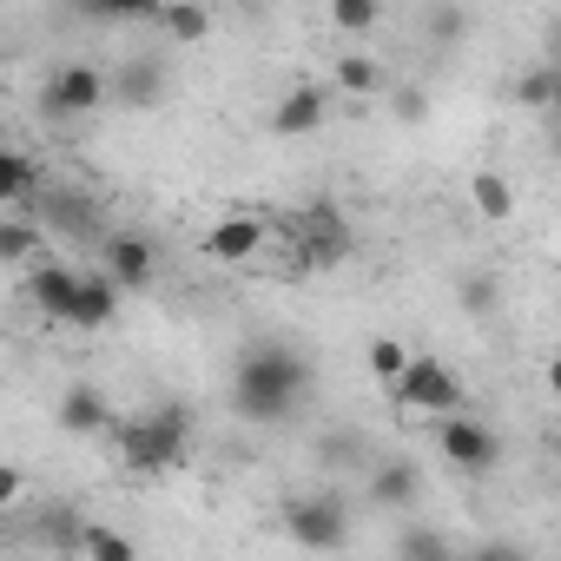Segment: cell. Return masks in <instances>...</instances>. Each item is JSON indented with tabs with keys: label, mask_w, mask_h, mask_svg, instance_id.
Wrapping results in <instances>:
<instances>
[{
	"label": "cell",
	"mask_w": 561,
	"mask_h": 561,
	"mask_svg": "<svg viewBox=\"0 0 561 561\" xmlns=\"http://www.w3.org/2000/svg\"><path fill=\"white\" fill-rule=\"evenodd\" d=\"M305 397H311V357H298L285 344H251L231 370V410L257 430L285 423Z\"/></svg>",
	"instance_id": "6da1fadb"
},
{
	"label": "cell",
	"mask_w": 561,
	"mask_h": 561,
	"mask_svg": "<svg viewBox=\"0 0 561 561\" xmlns=\"http://www.w3.org/2000/svg\"><path fill=\"white\" fill-rule=\"evenodd\" d=\"M119 456L133 476H165L192 456V410L185 403H159L133 423H119Z\"/></svg>",
	"instance_id": "7a4b0ae2"
},
{
	"label": "cell",
	"mask_w": 561,
	"mask_h": 561,
	"mask_svg": "<svg viewBox=\"0 0 561 561\" xmlns=\"http://www.w3.org/2000/svg\"><path fill=\"white\" fill-rule=\"evenodd\" d=\"M390 403L397 410H423V416H449V410H462L469 403V390H462V377L443 364V357H410L397 377H390Z\"/></svg>",
	"instance_id": "3957f363"
},
{
	"label": "cell",
	"mask_w": 561,
	"mask_h": 561,
	"mask_svg": "<svg viewBox=\"0 0 561 561\" xmlns=\"http://www.w3.org/2000/svg\"><path fill=\"white\" fill-rule=\"evenodd\" d=\"M100 106H106V67H93V60H67L41 87V113L47 119H87Z\"/></svg>",
	"instance_id": "277c9868"
},
{
	"label": "cell",
	"mask_w": 561,
	"mask_h": 561,
	"mask_svg": "<svg viewBox=\"0 0 561 561\" xmlns=\"http://www.w3.org/2000/svg\"><path fill=\"white\" fill-rule=\"evenodd\" d=\"M285 535L298 548H344L351 541V502L344 495H291L285 502Z\"/></svg>",
	"instance_id": "5b68a950"
},
{
	"label": "cell",
	"mask_w": 561,
	"mask_h": 561,
	"mask_svg": "<svg viewBox=\"0 0 561 561\" xmlns=\"http://www.w3.org/2000/svg\"><path fill=\"white\" fill-rule=\"evenodd\" d=\"M291 244H298V271H331V264H344L351 251H357V238H351V225L337 218V205H311L298 225H291Z\"/></svg>",
	"instance_id": "8992f818"
},
{
	"label": "cell",
	"mask_w": 561,
	"mask_h": 561,
	"mask_svg": "<svg viewBox=\"0 0 561 561\" xmlns=\"http://www.w3.org/2000/svg\"><path fill=\"white\" fill-rule=\"evenodd\" d=\"M436 449H443V456H449V469H462V476H489V469L502 462L495 430H489V423H476V416H462V410H449V416H443Z\"/></svg>",
	"instance_id": "52a82bcc"
},
{
	"label": "cell",
	"mask_w": 561,
	"mask_h": 561,
	"mask_svg": "<svg viewBox=\"0 0 561 561\" xmlns=\"http://www.w3.org/2000/svg\"><path fill=\"white\" fill-rule=\"evenodd\" d=\"M119 285L106 271H87V277H73V298H67V318L60 324H73V331H106L113 318H119Z\"/></svg>",
	"instance_id": "ba28073f"
},
{
	"label": "cell",
	"mask_w": 561,
	"mask_h": 561,
	"mask_svg": "<svg viewBox=\"0 0 561 561\" xmlns=\"http://www.w3.org/2000/svg\"><path fill=\"white\" fill-rule=\"evenodd\" d=\"M324 119H331V93H324V87H305V80H298V87H291L285 100L271 106V139H311V133H318Z\"/></svg>",
	"instance_id": "9c48e42d"
},
{
	"label": "cell",
	"mask_w": 561,
	"mask_h": 561,
	"mask_svg": "<svg viewBox=\"0 0 561 561\" xmlns=\"http://www.w3.org/2000/svg\"><path fill=\"white\" fill-rule=\"evenodd\" d=\"M152 271H159L152 238H139V231H113V238H106V277H113L119 291H146Z\"/></svg>",
	"instance_id": "30bf717a"
},
{
	"label": "cell",
	"mask_w": 561,
	"mask_h": 561,
	"mask_svg": "<svg viewBox=\"0 0 561 561\" xmlns=\"http://www.w3.org/2000/svg\"><path fill=\"white\" fill-rule=\"evenodd\" d=\"M198 251L211 257V264H244V257H257L264 251V218H218L205 238H198Z\"/></svg>",
	"instance_id": "8fae6325"
},
{
	"label": "cell",
	"mask_w": 561,
	"mask_h": 561,
	"mask_svg": "<svg viewBox=\"0 0 561 561\" xmlns=\"http://www.w3.org/2000/svg\"><path fill=\"white\" fill-rule=\"evenodd\" d=\"M54 423H60L67 436H100V430H113V403H106V390H100V383H73V390L60 397Z\"/></svg>",
	"instance_id": "7c38bea8"
},
{
	"label": "cell",
	"mask_w": 561,
	"mask_h": 561,
	"mask_svg": "<svg viewBox=\"0 0 561 561\" xmlns=\"http://www.w3.org/2000/svg\"><path fill=\"white\" fill-rule=\"evenodd\" d=\"M106 100H119V106H159L165 100V67L159 60H126L119 73H106Z\"/></svg>",
	"instance_id": "4fadbf2b"
},
{
	"label": "cell",
	"mask_w": 561,
	"mask_h": 561,
	"mask_svg": "<svg viewBox=\"0 0 561 561\" xmlns=\"http://www.w3.org/2000/svg\"><path fill=\"white\" fill-rule=\"evenodd\" d=\"M73 277L80 271H67V264H27V298H34V311L41 318H67V298H73Z\"/></svg>",
	"instance_id": "5bb4252c"
},
{
	"label": "cell",
	"mask_w": 561,
	"mask_h": 561,
	"mask_svg": "<svg viewBox=\"0 0 561 561\" xmlns=\"http://www.w3.org/2000/svg\"><path fill=\"white\" fill-rule=\"evenodd\" d=\"M423 495V476H416V462H403V456H390L377 476H370V502L377 508H410Z\"/></svg>",
	"instance_id": "9a60e30c"
},
{
	"label": "cell",
	"mask_w": 561,
	"mask_h": 561,
	"mask_svg": "<svg viewBox=\"0 0 561 561\" xmlns=\"http://www.w3.org/2000/svg\"><path fill=\"white\" fill-rule=\"evenodd\" d=\"M80 508L73 502H54L47 515H41V528H34V548H54V554H80Z\"/></svg>",
	"instance_id": "2e32d148"
},
{
	"label": "cell",
	"mask_w": 561,
	"mask_h": 561,
	"mask_svg": "<svg viewBox=\"0 0 561 561\" xmlns=\"http://www.w3.org/2000/svg\"><path fill=\"white\" fill-rule=\"evenodd\" d=\"M469 205H476L489 225H508V218H515V185H508L502 172H476V179H469Z\"/></svg>",
	"instance_id": "e0dca14e"
},
{
	"label": "cell",
	"mask_w": 561,
	"mask_h": 561,
	"mask_svg": "<svg viewBox=\"0 0 561 561\" xmlns=\"http://www.w3.org/2000/svg\"><path fill=\"white\" fill-rule=\"evenodd\" d=\"M152 21H159V27H165L172 41H185V47L211 34V14L198 8V0H159V14H152Z\"/></svg>",
	"instance_id": "ac0fdd59"
},
{
	"label": "cell",
	"mask_w": 561,
	"mask_h": 561,
	"mask_svg": "<svg viewBox=\"0 0 561 561\" xmlns=\"http://www.w3.org/2000/svg\"><path fill=\"white\" fill-rule=\"evenodd\" d=\"M41 251V218H0V264H34Z\"/></svg>",
	"instance_id": "d6986e66"
},
{
	"label": "cell",
	"mask_w": 561,
	"mask_h": 561,
	"mask_svg": "<svg viewBox=\"0 0 561 561\" xmlns=\"http://www.w3.org/2000/svg\"><path fill=\"white\" fill-rule=\"evenodd\" d=\"M73 14H87L100 27H126V21H152L159 0H73Z\"/></svg>",
	"instance_id": "ffe728a7"
},
{
	"label": "cell",
	"mask_w": 561,
	"mask_h": 561,
	"mask_svg": "<svg viewBox=\"0 0 561 561\" xmlns=\"http://www.w3.org/2000/svg\"><path fill=\"white\" fill-rule=\"evenodd\" d=\"M34 185H41V165H34V159H21L14 146H0V205H21Z\"/></svg>",
	"instance_id": "44dd1931"
},
{
	"label": "cell",
	"mask_w": 561,
	"mask_h": 561,
	"mask_svg": "<svg viewBox=\"0 0 561 561\" xmlns=\"http://www.w3.org/2000/svg\"><path fill=\"white\" fill-rule=\"evenodd\" d=\"M337 87L357 93V100H370V93H383V67H377L370 54H344V60H337Z\"/></svg>",
	"instance_id": "7402d4cb"
},
{
	"label": "cell",
	"mask_w": 561,
	"mask_h": 561,
	"mask_svg": "<svg viewBox=\"0 0 561 561\" xmlns=\"http://www.w3.org/2000/svg\"><path fill=\"white\" fill-rule=\"evenodd\" d=\"M383 0H331V27L337 34H377Z\"/></svg>",
	"instance_id": "603a6c76"
},
{
	"label": "cell",
	"mask_w": 561,
	"mask_h": 561,
	"mask_svg": "<svg viewBox=\"0 0 561 561\" xmlns=\"http://www.w3.org/2000/svg\"><path fill=\"white\" fill-rule=\"evenodd\" d=\"M456 298H462V311H469V318H489V311H495V298H502L495 271H476V277H462V285H456Z\"/></svg>",
	"instance_id": "cb8c5ba5"
},
{
	"label": "cell",
	"mask_w": 561,
	"mask_h": 561,
	"mask_svg": "<svg viewBox=\"0 0 561 561\" xmlns=\"http://www.w3.org/2000/svg\"><path fill=\"white\" fill-rule=\"evenodd\" d=\"M515 100H522V106H535V113H548V106H554V67H548V60H541V67H528V73L515 80Z\"/></svg>",
	"instance_id": "d4e9b609"
},
{
	"label": "cell",
	"mask_w": 561,
	"mask_h": 561,
	"mask_svg": "<svg viewBox=\"0 0 561 561\" xmlns=\"http://www.w3.org/2000/svg\"><path fill=\"white\" fill-rule=\"evenodd\" d=\"M383 93H390L397 126H423V119H430V93H423V87H410V80H403V87H390V80H383Z\"/></svg>",
	"instance_id": "484cf974"
},
{
	"label": "cell",
	"mask_w": 561,
	"mask_h": 561,
	"mask_svg": "<svg viewBox=\"0 0 561 561\" xmlns=\"http://www.w3.org/2000/svg\"><path fill=\"white\" fill-rule=\"evenodd\" d=\"M364 449H370V443H364V436H357V430H331V436H324V443H318V456H324V462H331V469H344V462H351V469H357V462H364Z\"/></svg>",
	"instance_id": "4316f807"
},
{
	"label": "cell",
	"mask_w": 561,
	"mask_h": 561,
	"mask_svg": "<svg viewBox=\"0 0 561 561\" xmlns=\"http://www.w3.org/2000/svg\"><path fill=\"white\" fill-rule=\"evenodd\" d=\"M80 554H106V561H126V554H133V541H126L119 528H100V522H87V528H80Z\"/></svg>",
	"instance_id": "83f0119b"
},
{
	"label": "cell",
	"mask_w": 561,
	"mask_h": 561,
	"mask_svg": "<svg viewBox=\"0 0 561 561\" xmlns=\"http://www.w3.org/2000/svg\"><path fill=\"white\" fill-rule=\"evenodd\" d=\"M397 554H403V561H449L456 548H449L443 535H430V528H410V535H397Z\"/></svg>",
	"instance_id": "f1b7e54d"
},
{
	"label": "cell",
	"mask_w": 561,
	"mask_h": 561,
	"mask_svg": "<svg viewBox=\"0 0 561 561\" xmlns=\"http://www.w3.org/2000/svg\"><path fill=\"white\" fill-rule=\"evenodd\" d=\"M364 357H370V377H377V383H390V377H397V370L410 364V351H403L397 337H377V344H370Z\"/></svg>",
	"instance_id": "f546056e"
},
{
	"label": "cell",
	"mask_w": 561,
	"mask_h": 561,
	"mask_svg": "<svg viewBox=\"0 0 561 561\" xmlns=\"http://www.w3.org/2000/svg\"><path fill=\"white\" fill-rule=\"evenodd\" d=\"M21 495H27V476L14 462H0V522H8V508H21Z\"/></svg>",
	"instance_id": "4dcf8cb0"
},
{
	"label": "cell",
	"mask_w": 561,
	"mask_h": 561,
	"mask_svg": "<svg viewBox=\"0 0 561 561\" xmlns=\"http://www.w3.org/2000/svg\"><path fill=\"white\" fill-rule=\"evenodd\" d=\"M430 27H436V41H443V47H449V41H462V27H469V21H462V14H456V8H443V14H436V21H430Z\"/></svg>",
	"instance_id": "1f68e13d"
}]
</instances>
